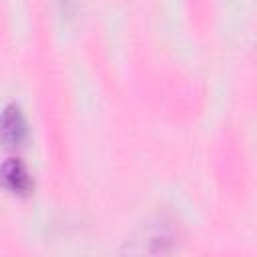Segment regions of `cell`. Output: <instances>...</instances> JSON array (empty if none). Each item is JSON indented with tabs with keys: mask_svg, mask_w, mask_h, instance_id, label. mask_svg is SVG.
<instances>
[{
	"mask_svg": "<svg viewBox=\"0 0 257 257\" xmlns=\"http://www.w3.org/2000/svg\"><path fill=\"white\" fill-rule=\"evenodd\" d=\"M26 120L16 104H8L0 112V141L6 147H16L26 139Z\"/></svg>",
	"mask_w": 257,
	"mask_h": 257,
	"instance_id": "6da1fadb",
	"label": "cell"
},
{
	"mask_svg": "<svg viewBox=\"0 0 257 257\" xmlns=\"http://www.w3.org/2000/svg\"><path fill=\"white\" fill-rule=\"evenodd\" d=\"M0 181L8 191L18 193V195H26L32 187L30 173L26 171L20 159H8L0 167Z\"/></svg>",
	"mask_w": 257,
	"mask_h": 257,
	"instance_id": "7a4b0ae2",
	"label": "cell"
}]
</instances>
